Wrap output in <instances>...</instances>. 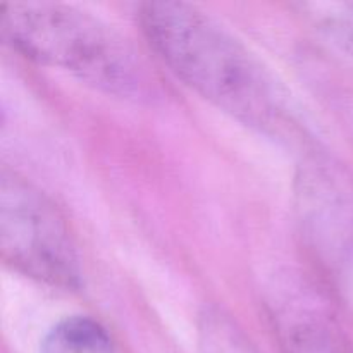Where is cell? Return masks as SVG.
Segmentation results:
<instances>
[{
    "label": "cell",
    "mask_w": 353,
    "mask_h": 353,
    "mask_svg": "<svg viewBox=\"0 0 353 353\" xmlns=\"http://www.w3.org/2000/svg\"><path fill=\"white\" fill-rule=\"evenodd\" d=\"M141 31L186 86L234 119L274 137L300 131L292 95L243 40L185 2H147Z\"/></svg>",
    "instance_id": "1"
},
{
    "label": "cell",
    "mask_w": 353,
    "mask_h": 353,
    "mask_svg": "<svg viewBox=\"0 0 353 353\" xmlns=\"http://www.w3.org/2000/svg\"><path fill=\"white\" fill-rule=\"evenodd\" d=\"M2 40L26 59L134 102L161 97V81L130 38L100 17L50 2L0 3Z\"/></svg>",
    "instance_id": "2"
},
{
    "label": "cell",
    "mask_w": 353,
    "mask_h": 353,
    "mask_svg": "<svg viewBox=\"0 0 353 353\" xmlns=\"http://www.w3.org/2000/svg\"><path fill=\"white\" fill-rule=\"evenodd\" d=\"M0 252L21 274L62 290L81 286L74 238L57 207L17 172L0 174Z\"/></svg>",
    "instance_id": "3"
},
{
    "label": "cell",
    "mask_w": 353,
    "mask_h": 353,
    "mask_svg": "<svg viewBox=\"0 0 353 353\" xmlns=\"http://www.w3.org/2000/svg\"><path fill=\"white\" fill-rule=\"evenodd\" d=\"M281 341L285 353H350L336 324L312 307L281 317Z\"/></svg>",
    "instance_id": "4"
},
{
    "label": "cell",
    "mask_w": 353,
    "mask_h": 353,
    "mask_svg": "<svg viewBox=\"0 0 353 353\" xmlns=\"http://www.w3.org/2000/svg\"><path fill=\"white\" fill-rule=\"evenodd\" d=\"M40 353H116L110 334L99 321L71 316L59 321L41 341Z\"/></svg>",
    "instance_id": "5"
},
{
    "label": "cell",
    "mask_w": 353,
    "mask_h": 353,
    "mask_svg": "<svg viewBox=\"0 0 353 353\" xmlns=\"http://www.w3.org/2000/svg\"><path fill=\"white\" fill-rule=\"evenodd\" d=\"M321 33L353 57V2H305L296 6Z\"/></svg>",
    "instance_id": "6"
}]
</instances>
